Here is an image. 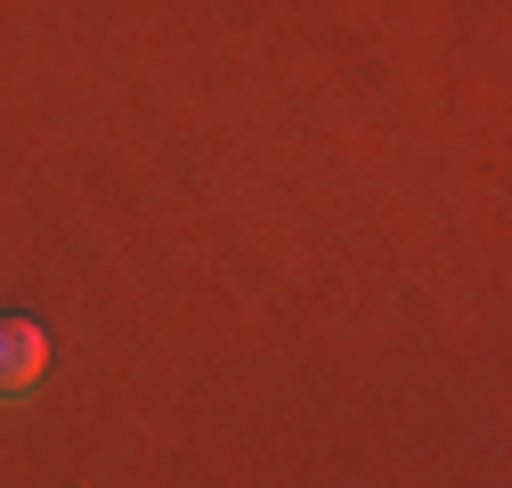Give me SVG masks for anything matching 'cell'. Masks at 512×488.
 <instances>
[{"instance_id": "obj_1", "label": "cell", "mask_w": 512, "mask_h": 488, "mask_svg": "<svg viewBox=\"0 0 512 488\" xmlns=\"http://www.w3.org/2000/svg\"><path fill=\"white\" fill-rule=\"evenodd\" d=\"M49 375V334L33 318H0V407H33Z\"/></svg>"}]
</instances>
